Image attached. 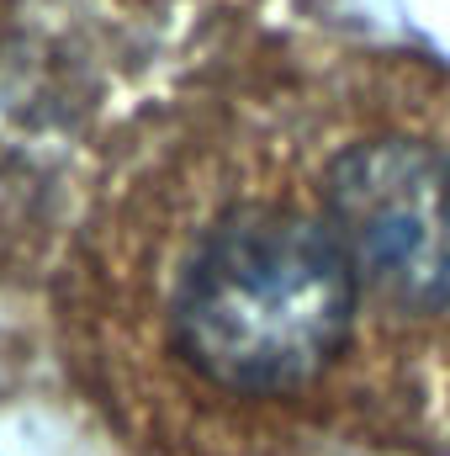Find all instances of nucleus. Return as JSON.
Returning <instances> with one entry per match:
<instances>
[{"label":"nucleus","mask_w":450,"mask_h":456,"mask_svg":"<svg viewBox=\"0 0 450 456\" xmlns=\"http://www.w3.org/2000/svg\"><path fill=\"white\" fill-rule=\"evenodd\" d=\"M360 308L318 181L233 122L143 143L80 213L59 287L80 393L159 456L270 441L339 371Z\"/></svg>","instance_id":"1"},{"label":"nucleus","mask_w":450,"mask_h":456,"mask_svg":"<svg viewBox=\"0 0 450 456\" xmlns=\"http://www.w3.org/2000/svg\"><path fill=\"white\" fill-rule=\"evenodd\" d=\"M313 181L371 308H450V154L440 143L360 133L339 143Z\"/></svg>","instance_id":"2"},{"label":"nucleus","mask_w":450,"mask_h":456,"mask_svg":"<svg viewBox=\"0 0 450 456\" xmlns=\"http://www.w3.org/2000/svg\"><path fill=\"white\" fill-rule=\"evenodd\" d=\"M5 5H11V0H0V16H5Z\"/></svg>","instance_id":"3"}]
</instances>
